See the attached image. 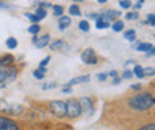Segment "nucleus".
<instances>
[{
  "label": "nucleus",
  "mask_w": 155,
  "mask_h": 130,
  "mask_svg": "<svg viewBox=\"0 0 155 130\" xmlns=\"http://www.w3.org/2000/svg\"><path fill=\"white\" fill-rule=\"evenodd\" d=\"M51 7H53V13H54V16H56V17H61V16H63V13H64L63 6L54 5V6H51Z\"/></svg>",
  "instance_id": "412c9836"
},
{
  "label": "nucleus",
  "mask_w": 155,
  "mask_h": 130,
  "mask_svg": "<svg viewBox=\"0 0 155 130\" xmlns=\"http://www.w3.org/2000/svg\"><path fill=\"white\" fill-rule=\"evenodd\" d=\"M36 16H37L38 19L40 20H43V19H46V17H47V10L46 9H41V7H37V9H36Z\"/></svg>",
  "instance_id": "4be33fe9"
},
{
  "label": "nucleus",
  "mask_w": 155,
  "mask_h": 130,
  "mask_svg": "<svg viewBox=\"0 0 155 130\" xmlns=\"http://www.w3.org/2000/svg\"><path fill=\"white\" fill-rule=\"evenodd\" d=\"M57 85H56V82H47V84H44L41 86V89L43 91H48V89H54Z\"/></svg>",
  "instance_id": "c756f323"
},
{
  "label": "nucleus",
  "mask_w": 155,
  "mask_h": 130,
  "mask_svg": "<svg viewBox=\"0 0 155 130\" xmlns=\"http://www.w3.org/2000/svg\"><path fill=\"white\" fill-rule=\"evenodd\" d=\"M78 103H80V106H81V112L84 113L85 116H91L94 113V102H93L91 98H88V96L80 98Z\"/></svg>",
  "instance_id": "20e7f679"
},
{
  "label": "nucleus",
  "mask_w": 155,
  "mask_h": 130,
  "mask_svg": "<svg viewBox=\"0 0 155 130\" xmlns=\"http://www.w3.org/2000/svg\"><path fill=\"white\" fill-rule=\"evenodd\" d=\"M33 44L37 47V48H44V47H47L48 44H50V36H48V34H44V36H41L40 38H38L37 36H34Z\"/></svg>",
  "instance_id": "6e6552de"
},
{
  "label": "nucleus",
  "mask_w": 155,
  "mask_h": 130,
  "mask_svg": "<svg viewBox=\"0 0 155 130\" xmlns=\"http://www.w3.org/2000/svg\"><path fill=\"white\" fill-rule=\"evenodd\" d=\"M144 3H145V0H138V2H137L135 5H134V9H137V10H138V9H141Z\"/></svg>",
  "instance_id": "e433bc0d"
},
{
  "label": "nucleus",
  "mask_w": 155,
  "mask_h": 130,
  "mask_svg": "<svg viewBox=\"0 0 155 130\" xmlns=\"http://www.w3.org/2000/svg\"><path fill=\"white\" fill-rule=\"evenodd\" d=\"M66 47V42L63 41V40H56L54 42L50 44V48H51L53 51H58V50H63Z\"/></svg>",
  "instance_id": "4468645a"
},
{
  "label": "nucleus",
  "mask_w": 155,
  "mask_h": 130,
  "mask_svg": "<svg viewBox=\"0 0 155 130\" xmlns=\"http://www.w3.org/2000/svg\"><path fill=\"white\" fill-rule=\"evenodd\" d=\"M132 76H134V74H132L131 71H125L124 75H122V78L124 79H130V78H132Z\"/></svg>",
  "instance_id": "c9c22d12"
},
{
  "label": "nucleus",
  "mask_w": 155,
  "mask_h": 130,
  "mask_svg": "<svg viewBox=\"0 0 155 130\" xmlns=\"http://www.w3.org/2000/svg\"><path fill=\"white\" fill-rule=\"evenodd\" d=\"M81 61L87 65H95L98 62V57L95 54V51L93 48H87L81 52Z\"/></svg>",
  "instance_id": "39448f33"
},
{
  "label": "nucleus",
  "mask_w": 155,
  "mask_h": 130,
  "mask_svg": "<svg viewBox=\"0 0 155 130\" xmlns=\"http://www.w3.org/2000/svg\"><path fill=\"white\" fill-rule=\"evenodd\" d=\"M132 74H135V76L137 78H140V79H142L145 75H144V68H142L141 65H135L134 67V71H132Z\"/></svg>",
  "instance_id": "a211bd4d"
},
{
  "label": "nucleus",
  "mask_w": 155,
  "mask_h": 130,
  "mask_svg": "<svg viewBox=\"0 0 155 130\" xmlns=\"http://www.w3.org/2000/svg\"><path fill=\"white\" fill-rule=\"evenodd\" d=\"M118 2H120V6H121L122 9H130L132 6L130 0H118Z\"/></svg>",
  "instance_id": "7c9ffc66"
},
{
  "label": "nucleus",
  "mask_w": 155,
  "mask_h": 130,
  "mask_svg": "<svg viewBox=\"0 0 155 130\" xmlns=\"http://www.w3.org/2000/svg\"><path fill=\"white\" fill-rule=\"evenodd\" d=\"M50 60H51V57L47 55L46 58H43L41 61H40V64H38V68H46L47 67V64L50 62Z\"/></svg>",
  "instance_id": "cd10ccee"
},
{
  "label": "nucleus",
  "mask_w": 155,
  "mask_h": 130,
  "mask_svg": "<svg viewBox=\"0 0 155 130\" xmlns=\"http://www.w3.org/2000/svg\"><path fill=\"white\" fill-rule=\"evenodd\" d=\"M138 17H140V16H138V11H130V13L125 14V19L127 20H137Z\"/></svg>",
  "instance_id": "c85d7f7f"
},
{
  "label": "nucleus",
  "mask_w": 155,
  "mask_h": 130,
  "mask_svg": "<svg viewBox=\"0 0 155 130\" xmlns=\"http://www.w3.org/2000/svg\"><path fill=\"white\" fill-rule=\"evenodd\" d=\"M74 2H84V0H74Z\"/></svg>",
  "instance_id": "a18cd8bd"
},
{
  "label": "nucleus",
  "mask_w": 155,
  "mask_h": 130,
  "mask_svg": "<svg viewBox=\"0 0 155 130\" xmlns=\"http://www.w3.org/2000/svg\"><path fill=\"white\" fill-rule=\"evenodd\" d=\"M24 17H27V19L30 20V21H31L33 24H38L40 21H41V20L38 19V17L34 13H26V14H24Z\"/></svg>",
  "instance_id": "393cba45"
},
{
  "label": "nucleus",
  "mask_w": 155,
  "mask_h": 130,
  "mask_svg": "<svg viewBox=\"0 0 155 130\" xmlns=\"http://www.w3.org/2000/svg\"><path fill=\"white\" fill-rule=\"evenodd\" d=\"M107 78H108V74H105V72H101V74L97 75V79H98V81H105Z\"/></svg>",
  "instance_id": "f704fd0d"
},
{
  "label": "nucleus",
  "mask_w": 155,
  "mask_h": 130,
  "mask_svg": "<svg viewBox=\"0 0 155 130\" xmlns=\"http://www.w3.org/2000/svg\"><path fill=\"white\" fill-rule=\"evenodd\" d=\"M108 76H111V78H117L118 76L117 71H110V72H108Z\"/></svg>",
  "instance_id": "4c0bfd02"
},
{
  "label": "nucleus",
  "mask_w": 155,
  "mask_h": 130,
  "mask_svg": "<svg viewBox=\"0 0 155 130\" xmlns=\"http://www.w3.org/2000/svg\"><path fill=\"white\" fill-rule=\"evenodd\" d=\"M124 38L127 41H135V31L134 30H128V31L124 32Z\"/></svg>",
  "instance_id": "a878e982"
},
{
  "label": "nucleus",
  "mask_w": 155,
  "mask_h": 130,
  "mask_svg": "<svg viewBox=\"0 0 155 130\" xmlns=\"http://www.w3.org/2000/svg\"><path fill=\"white\" fill-rule=\"evenodd\" d=\"M147 21H148V24H151V26H155V14H148V16H147Z\"/></svg>",
  "instance_id": "2f4dec72"
},
{
  "label": "nucleus",
  "mask_w": 155,
  "mask_h": 130,
  "mask_svg": "<svg viewBox=\"0 0 155 130\" xmlns=\"http://www.w3.org/2000/svg\"><path fill=\"white\" fill-rule=\"evenodd\" d=\"M24 110V107L21 105H7V106H0V112L3 113H7V115H12V116H19L21 115Z\"/></svg>",
  "instance_id": "0eeeda50"
},
{
  "label": "nucleus",
  "mask_w": 155,
  "mask_h": 130,
  "mask_svg": "<svg viewBox=\"0 0 155 130\" xmlns=\"http://www.w3.org/2000/svg\"><path fill=\"white\" fill-rule=\"evenodd\" d=\"M78 28H80L81 31L88 32L90 31V23L87 21V20H81L80 23H78Z\"/></svg>",
  "instance_id": "b1692460"
},
{
  "label": "nucleus",
  "mask_w": 155,
  "mask_h": 130,
  "mask_svg": "<svg viewBox=\"0 0 155 130\" xmlns=\"http://www.w3.org/2000/svg\"><path fill=\"white\" fill-rule=\"evenodd\" d=\"M7 75H9V70L0 68V84H3V82L7 81Z\"/></svg>",
  "instance_id": "bb28decb"
},
{
  "label": "nucleus",
  "mask_w": 155,
  "mask_h": 130,
  "mask_svg": "<svg viewBox=\"0 0 155 130\" xmlns=\"http://www.w3.org/2000/svg\"><path fill=\"white\" fill-rule=\"evenodd\" d=\"M95 27L98 28V30H103V28H108V27H110V21H108V20H105L103 16L100 14V19L95 20Z\"/></svg>",
  "instance_id": "ddd939ff"
},
{
  "label": "nucleus",
  "mask_w": 155,
  "mask_h": 130,
  "mask_svg": "<svg viewBox=\"0 0 155 130\" xmlns=\"http://www.w3.org/2000/svg\"><path fill=\"white\" fill-rule=\"evenodd\" d=\"M113 30L115 32H120V31H122V28H124V21H121V20H117V21H114L113 23Z\"/></svg>",
  "instance_id": "aec40b11"
},
{
  "label": "nucleus",
  "mask_w": 155,
  "mask_h": 130,
  "mask_svg": "<svg viewBox=\"0 0 155 130\" xmlns=\"http://www.w3.org/2000/svg\"><path fill=\"white\" fill-rule=\"evenodd\" d=\"M155 70L154 68H144V75H154Z\"/></svg>",
  "instance_id": "72a5a7b5"
},
{
  "label": "nucleus",
  "mask_w": 155,
  "mask_h": 130,
  "mask_svg": "<svg viewBox=\"0 0 155 130\" xmlns=\"http://www.w3.org/2000/svg\"><path fill=\"white\" fill-rule=\"evenodd\" d=\"M17 40L14 37H9L7 40H6V47L9 48V50H14V48H17Z\"/></svg>",
  "instance_id": "f3484780"
},
{
  "label": "nucleus",
  "mask_w": 155,
  "mask_h": 130,
  "mask_svg": "<svg viewBox=\"0 0 155 130\" xmlns=\"http://www.w3.org/2000/svg\"><path fill=\"white\" fill-rule=\"evenodd\" d=\"M120 82H121V78H120V76H117V78L113 79V85H118Z\"/></svg>",
  "instance_id": "a19ab883"
},
{
  "label": "nucleus",
  "mask_w": 155,
  "mask_h": 130,
  "mask_svg": "<svg viewBox=\"0 0 155 130\" xmlns=\"http://www.w3.org/2000/svg\"><path fill=\"white\" fill-rule=\"evenodd\" d=\"M101 13H103L101 16L108 21L115 19V17H121V11H118V10H103Z\"/></svg>",
  "instance_id": "9b49d317"
},
{
  "label": "nucleus",
  "mask_w": 155,
  "mask_h": 130,
  "mask_svg": "<svg viewBox=\"0 0 155 130\" xmlns=\"http://www.w3.org/2000/svg\"><path fill=\"white\" fill-rule=\"evenodd\" d=\"M27 30H28V32H30V34L37 36L38 32H40V30H41V27H40V24H31V26H30Z\"/></svg>",
  "instance_id": "5701e85b"
},
{
  "label": "nucleus",
  "mask_w": 155,
  "mask_h": 130,
  "mask_svg": "<svg viewBox=\"0 0 155 130\" xmlns=\"http://www.w3.org/2000/svg\"><path fill=\"white\" fill-rule=\"evenodd\" d=\"M68 13H70V16H81L80 6L71 5V6H70V9H68Z\"/></svg>",
  "instance_id": "6ab92c4d"
},
{
  "label": "nucleus",
  "mask_w": 155,
  "mask_h": 130,
  "mask_svg": "<svg viewBox=\"0 0 155 130\" xmlns=\"http://www.w3.org/2000/svg\"><path fill=\"white\" fill-rule=\"evenodd\" d=\"M13 64H14V57L12 54H6V55L0 57V68L9 70L10 67H13Z\"/></svg>",
  "instance_id": "1a4fd4ad"
},
{
  "label": "nucleus",
  "mask_w": 155,
  "mask_h": 130,
  "mask_svg": "<svg viewBox=\"0 0 155 130\" xmlns=\"http://www.w3.org/2000/svg\"><path fill=\"white\" fill-rule=\"evenodd\" d=\"M70 24H71V19H70V17H67V16H61L60 19H58V30L64 31L66 28L70 27Z\"/></svg>",
  "instance_id": "f8f14e48"
},
{
  "label": "nucleus",
  "mask_w": 155,
  "mask_h": 130,
  "mask_svg": "<svg viewBox=\"0 0 155 130\" xmlns=\"http://www.w3.org/2000/svg\"><path fill=\"white\" fill-rule=\"evenodd\" d=\"M90 81V75H81V76H75V78L70 79L68 82L66 84V86H74V85H78V84H85Z\"/></svg>",
  "instance_id": "9d476101"
},
{
  "label": "nucleus",
  "mask_w": 155,
  "mask_h": 130,
  "mask_svg": "<svg viewBox=\"0 0 155 130\" xmlns=\"http://www.w3.org/2000/svg\"><path fill=\"white\" fill-rule=\"evenodd\" d=\"M97 2H98L100 5H104V3H107V0H97Z\"/></svg>",
  "instance_id": "c03bdc74"
},
{
  "label": "nucleus",
  "mask_w": 155,
  "mask_h": 130,
  "mask_svg": "<svg viewBox=\"0 0 155 130\" xmlns=\"http://www.w3.org/2000/svg\"><path fill=\"white\" fill-rule=\"evenodd\" d=\"M0 9H7V5L3 3V2H0Z\"/></svg>",
  "instance_id": "37998d69"
},
{
  "label": "nucleus",
  "mask_w": 155,
  "mask_h": 130,
  "mask_svg": "<svg viewBox=\"0 0 155 130\" xmlns=\"http://www.w3.org/2000/svg\"><path fill=\"white\" fill-rule=\"evenodd\" d=\"M48 110L56 117L67 116V105L64 101H51L48 103Z\"/></svg>",
  "instance_id": "f03ea898"
},
{
  "label": "nucleus",
  "mask_w": 155,
  "mask_h": 130,
  "mask_svg": "<svg viewBox=\"0 0 155 130\" xmlns=\"http://www.w3.org/2000/svg\"><path fill=\"white\" fill-rule=\"evenodd\" d=\"M130 107L135 110H148L155 105V98L148 92H142L140 95H135L128 101Z\"/></svg>",
  "instance_id": "f257e3e1"
},
{
  "label": "nucleus",
  "mask_w": 155,
  "mask_h": 130,
  "mask_svg": "<svg viewBox=\"0 0 155 130\" xmlns=\"http://www.w3.org/2000/svg\"><path fill=\"white\" fill-rule=\"evenodd\" d=\"M88 17H90V19L97 20V19H100V14H97V13H91V14H88Z\"/></svg>",
  "instance_id": "58836bf2"
},
{
  "label": "nucleus",
  "mask_w": 155,
  "mask_h": 130,
  "mask_svg": "<svg viewBox=\"0 0 155 130\" xmlns=\"http://www.w3.org/2000/svg\"><path fill=\"white\" fill-rule=\"evenodd\" d=\"M71 92H73V91H71L70 86H64V88H63V93H71Z\"/></svg>",
  "instance_id": "ea45409f"
},
{
  "label": "nucleus",
  "mask_w": 155,
  "mask_h": 130,
  "mask_svg": "<svg viewBox=\"0 0 155 130\" xmlns=\"http://www.w3.org/2000/svg\"><path fill=\"white\" fill-rule=\"evenodd\" d=\"M131 88L134 89V91H140V89H141V85H140V84H135V85H132Z\"/></svg>",
  "instance_id": "79ce46f5"
},
{
  "label": "nucleus",
  "mask_w": 155,
  "mask_h": 130,
  "mask_svg": "<svg viewBox=\"0 0 155 130\" xmlns=\"http://www.w3.org/2000/svg\"><path fill=\"white\" fill-rule=\"evenodd\" d=\"M46 74H47V68H37V70L33 72V76L36 79H43Z\"/></svg>",
  "instance_id": "dca6fc26"
},
{
  "label": "nucleus",
  "mask_w": 155,
  "mask_h": 130,
  "mask_svg": "<svg viewBox=\"0 0 155 130\" xmlns=\"http://www.w3.org/2000/svg\"><path fill=\"white\" fill-rule=\"evenodd\" d=\"M140 130H155V125H154V123H148V125L142 126Z\"/></svg>",
  "instance_id": "473e14b6"
},
{
  "label": "nucleus",
  "mask_w": 155,
  "mask_h": 130,
  "mask_svg": "<svg viewBox=\"0 0 155 130\" xmlns=\"http://www.w3.org/2000/svg\"><path fill=\"white\" fill-rule=\"evenodd\" d=\"M0 130H20L17 122L7 116H0Z\"/></svg>",
  "instance_id": "423d86ee"
},
{
  "label": "nucleus",
  "mask_w": 155,
  "mask_h": 130,
  "mask_svg": "<svg viewBox=\"0 0 155 130\" xmlns=\"http://www.w3.org/2000/svg\"><path fill=\"white\" fill-rule=\"evenodd\" d=\"M150 50H152V44H150V42H141L137 45V51L140 52H148Z\"/></svg>",
  "instance_id": "2eb2a0df"
},
{
  "label": "nucleus",
  "mask_w": 155,
  "mask_h": 130,
  "mask_svg": "<svg viewBox=\"0 0 155 130\" xmlns=\"http://www.w3.org/2000/svg\"><path fill=\"white\" fill-rule=\"evenodd\" d=\"M67 105V116L70 117V119H75V117H78L81 116V106H80V103H78V101L77 99H68L66 102Z\"/></svg>",
  "instance_id": "7ed1b4c3"
}]
</instances>
